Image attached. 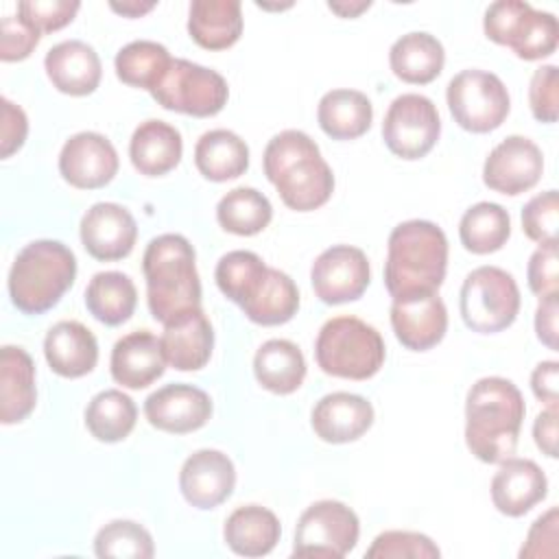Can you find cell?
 <instances>
[{
	"mask_svg": "<svg viewBox=\"0 0 559 559\" xmlns=\"http://www.w3.org/2000/svg\"><path fill=\"white\" fill-rule=\"evenodd\" d=\"M358 535V515L345 502L319 500L297 520L293 555L341 559L356 548Z\"/></svg>",
	"mask_w": 559,
	"mask_h": 559,
	"instance_id": "cell-11",
	"label": "cell"
},
{
	"mask_svg": "<svg viewBox=\"0 0 559 559\" xmlns=\"http://www.w3.org/2000/svg\"><path fill=\"white\" fill-rule=\"evenodd\" d=\"M151 96L168 111L210 118L227 105L229 87L216 70L188 59H173L162 81L151 90Z\"/></svg>",
	"mask_w": 559,
	"mask_h": 559,
	"instance_id": "cell-10",
	"label": "cell"
},
{
	"mask_svg": "<svg viewBox=\"0 0 559 559\" xmlns=\"http://www.w3.org/2000/svg\"><path fill=\"white\" fill-rule=\"evenodd\" d=\"M557 227H559L557 190L539 192L522 207V229L539 247L557 245Z\"/></svg>",
	"mask_w": 559,
	"mask_h": 559,
	"instance_id": "cell-43",
	"label": "cell"
},
{
	"mask_svg": "<svg viewBox=\"0 0 559 559\" xmlns=\"http://www.w3.org/2000/svg\"><path fill=\"white\" fill-rule=\"evenodd\" d=\"M135 304V284L120 271H100L90 280L85 288V306L90 314L105 325H120L129 321Z\"/></svg>",
	"mask_w": 559,
	"mask_h": 559,
	"instance_id": "cell-34",
	"label": "cell"
},
{
	"mask_svg": "<svg viewBox=\"0 0 559 559\" xmlns=\"http://www.w3.org/2000/svg\"><path fill=\"white\" fill-rule=\"evenodd\" d=\"M194 262V247L181 234H162L146 245L142 255L146 301L162 325L201 308V280Z\"/></svg>",
	"mask_w": 559,
	"mask_h": 559,
	"instance_id": "cell-3",
	"label": "cell"
},
{
	"mask_svg": "<svg viewBox=\"0 0 559 559\" xmlns=\"http://www.w3.org/2000/svg\"><path fill=\"white\" fill-rule=\"evenodd\" d=\"M282 535L277 515L260 504H245L229 513L223 526L225 544L240 557L269 555Z\"/></svg>",
	"mask_w": 559,
	"mask_h": 559,
	"instance_id": "cell-28",
	"label": "cell"
},
{
	"mask_svg": "<svg viewBox=\"0 0 559 559\" xmlns=\"http://www.w3.org/2000/svg\"><path fill=\"white\" fill-rule=\"evenodd\" d=\"M44 68L52 87L70 96L92 94L103 76L98 52L81 39L55 44L44 57Z\"/></svg>",
	"mask_w": 559,
	"mask_h": 559,
	"instance_id": "cell-22",
	"label": "cell"
},
{
	"mask_svg": "<svg viewBox=\"0 0 559 559\" xmlns=\"http://www.w3.org/2000/svg\"><path fill=\"white\" fill-rule=\"evenodd\" d=\"M299 290L295 282L280 269H269V277L253 301L242 312L258 325H282L297 314Z\"/></svg>",
	"mask_w": 559,
	"mask_h": 559,
	"instance_id": "cell-40",
	"label": "cell"
},
{
	"mask_svg": "<svg viewBox=\"0 0 559 559\" xmlns=\"http://www.w3.org/2000/svg\"><path fill=\"white\" fill-rule=\"evenodd\" d=\"M262 166L266 179L290 210L310 212L332 197V168L321 157L317 142L299 129H286L273 135L264 148Z\"/></svg>",
	"mask_w": 559,
	"mask_h": 559,
	"instance_id": "cell-2",
	"label": "cell"
},
{
	"mask_svg": "<svg viewBox=\"0 0 559 559\" xmlns=\"http://www.w3.org/2000/svg\"><path fill=\"white\" fill-rule=\"evenodd\" d=\"M559 258H557V245H546L537 247L533 255L528 258L526 266V277H528V288L539 297H550L557 295L559 290V271H557Z\"/></svg>",
	"mask_w": 559,
	"mask_h": 559,
	"instance_id": "cell-47",
	"label": "cell"
},
{
	"mask_svg": "<svg viewBox=\"0 0 559 559\" xmlns=\"http://www.w3.org/2000/svg\"><path fill=\"white\" fill-rule=\"evenodd\" d=\"M236 487V467L221 450L192 452L179 472V489L194 509H214L223 504Z\"/></svg>",
	"mask_w": 559,
	"mask_h": 559,
	"instance_id": "cell-18",
	"label": "cell"
},
{
	"mask_svg": "<svg viewBox=\"0 0 559 559\" xmlns=\"http://www.w3.org/2000/svg\"><path fill=\"white\" fill-rule=\"evenodd\" d=\"M85 251L103 262L122 260L133 251L138 225L131 212L118 203H94L79 225Z\"/></svg>",
	"mask_w": 559,
	"mask_h": 559,
	"instance_id": "cell-17",
	"label": "cell"
},
{
	"mask_svg": "<svg viewBox=\"0 0 559 559\" xmlns=\"http://www.w3.org/2000/svg\"><path fill=\"white\" fill-rule=\"evenodd\" d=\"M94 552L100 559H151L155 555L151 533L133 520H114L94 537Z\"/></svg>",
	"mask_w": 559,
	"mask_h": 559,
	"instance_id": "cell-41",
	"label": "cell"
},
{
	"mask_svg": "<svg viewBox=\"0 0 559 559\" xmlns=\"http://www.w3.org/2000/svg\"><path fill=\"white\" fill-rule=\"evenodd\" d=\"M548 493V480L544 469L531 459L509 456L500 461L496 476L491 478V502L509 515L520 518L528 513Z\"/></svg>",
	"mask_w": 559,
	"mask_h": 559,
	"instance_id": "cell-20",
	"label": "cell"
},
{
	"mask_svg": "<svg viewBox=\"0 0 559 559\" xmlns=\"http://www.w3.org/2000/svg\"><path fill=\"white\" fill-rule=\"evenodd\" d=\"M194 164L205 179L229 181L249 168V146L229 129H212L197 140Z\"/></svg>",
	"mask_w": 559,
	"mask_h": 559,
	"instance_id": "cell-33",
	"label": "cell"
},
{
	"mask_svg": "<svg viewBox=\"0 0 559 559\" xmlns=\"http://www.w3.org/2000/svg\"><path fill=\"white\" fill-rule=\"evenodd\" d=\"M380 332L358 317L328 319L314 341V358L323 373L345 380H369L384 365Z\"/></svg>",
	"mask_w": 559,
	"mask_h": 559,
	"instance_id": "cell-6",
	"label": "cell"
},
{
	"mask_svg": "<svg viewBox=\"0 0 559 559\" xmlns=\"http://www.w3.org/2000/svg\"><path fill=\"white\" fill-rule=\"evenodd\" d=\"M135 419V402L120 389H105L96 393L85 408V426L92 437L103 443H116L129 437Z\"/></svg>",
	"mask_w": 559,
	"mask_h": 559,
	"instance_id": "cell-37",
	"label": "cell"
},
{
	"mask_svg": "<svg viewBox=\"0 0 559 559\" xmlns=\"http://www.w3.org/2000/svg\"><path fill=\"white\" fill-rule=\"evenodd\" d=\"M389 63L400 81L411 85H426L441 74L445 52L435 35L426 31H413L393 41L389 50Z\"/></svg>",
	"mask_w": 559,
	"mask_h": 559,
	"instance_id": "cell-30",
	"label": "cell"
},
{
	"mask_svg": "<svg viewBox=\"0 0 559 559\" xmlns=\"http://www.w3.org/2000/svg\"><path fill=\"white\" fill-rule=\"evenodd\" d=\"M441 133L435 103L424 94H400L384 114L382 140L402 159H419L432 151Z\"/></svg>",
	"mask_w": 559,
	"mask_h": 559,
	"instance_id": "cell-12",
	"label": "cell"
},
{
	"mask_svg": "<svg viewBox=\"0 0 559 559\" xmlns=\"http://www.w3.org/2000/svg\"><path fill=\"white\" fill-rule=\"evenodd\" d=\"M328 7H330V11L338 13L341 17H356L362 11H367L371 7V2L369 0L367 2H328Z\"/></svg>",
	"mask_w": 559,
	"mask_h": 559,
	"instance_id": "cell-54",
	"label": "cell"
},
{
	"mask_svg": "<svg viewBox=\"0 0 559 559\" xmlns=\"http://www.w3.org/2000/svg\"><path fill=\"white\" fill-rule=\"evenodd\" d=\"M445 100L454 122L472 133L498 129L511 109V98L500 76L478 68L454 74L448 83Z\"/></svg>",
	"mask_w": 559,
	"mask_h": 559,
	"instance_id": "cell-9",
	"label": "cell"
},
{
	"mask_svg": "<svg viewBox=\"0 0 559 559\" xmlns=\"http://www.w3.org/2000/svg\"><path fill=\"white\" fill-rule=\"evenodd\" d=\"M48 367L61 378L87 376L98 362V343L90 328L79 321L55 323L44 338Z\"/></svg>",
	"mask_w": 559,
	"mask_h": 559,
	"instance_id": "cell-24",
	"label": "cell"
},
{
	"mask_svg": "<svg viewBox=\"0 0 559 559\" xmlns=\"http://www.w3.org/2000/svg\"><path fill=\"white\" fill-rule=\"evenodd\" d=\"M170 63L173 57L166 46L151 39H135L122 46L114 59L116 76L122 83L148 92L162 81Z\"/></svg>",
	"mask_w": 559,
	"mask_h": 559,
	"instance_id": "cell-38",
	"label": "cell"
},
{
	"mask_svg": "<svg viewBox=\"0 0 559 559\" xmlns=\"http://www.w3.org/2000/svg\"><path fill=\"white\" fill-rule=\"evenodd\" d=\"M76 258L59 240H33L13 260L9 271L11 304L24 314H44L55 308L74 284Z\"/></svg>",
	"mask_w": 559,
	"mask_h": 559,
	"instance_id": "cell-5",
	"label": "cell"
},
{
	"mask_svg": "<svg viewBox=\"0 0 559 559\" xmlns=\"http://www.w3.org/2000/svg\"><path fill=\"white\" fill-rule=\"evenodd\" d=\"M559 76L557 66H542L528 83V105L539 122H557L559 116Z\"/></svg>",
	"mask_w": 559,
	"mask_h": 559,
	"instance_id": "cell-45",
	"label": "cell"
},
{
	"mask_svg": "<svg viewBox=\"0 0 559 559\" xmlns=\"http://www.w3.org/2000/svg\"><path fill=\"white\" fill-rule=\"evenodd\" d=\"M391 325L406 349L426 352L445 336L448 310L437 293L400 297L391 304Z\"/></svg>",
	"mask_w": 559,
	"mask_h": 559,
	"instance_id": "cell-19",
	"label": "cell"
},
{
	"mask_svg": "<svg viewBox=\"0 0 559 559\" xmlns=\"http://www.w3.org/2000/svg\"><path fill=\"white\" fill-rule=\"evenodd\" d=\"M557 555V509H548L539 515L528 528L526 544L520 550V557H555Z\"/></svg>",
	"mask_w": 559,
	"mask_h": 559,
	"instance_id": "cell-48",
	"label": "cell"
},
{
	"mask_svg": "<svg viewBox=\"0 0 559 559\" xmlns=\"http://www.w3.org/2000/svg\"><path fill=\"white\" fill-rule=\"evenodd\" d=\"M273 218L271 201L255 188H234L216 205L218 225L236 236H255Z\"/></svg>",
	"mask_w": 559,
	"mask_h": 559,
	"instance_id": "cell-39",
	"label": "cell"
},
{
	"mask_svg": "<svg viewBox=\"0 0 559 559\" xmlns=\"http://www.w3.org/2000/svg\"><path fill=\"white\" fill-rule=\"evenodd\" d=\"M2 105V157H11L15 151L22 148L26 133H28V120L20 105L11 103L7 96L0 98Z\"/></svg>",
	"mask_w": 559,
	"mask_h": 559,
	"instance_id": "cell-49",
	"label": "cell"
},
{
	"mask_svg": "<svg viewBox=\"0 0 559 559\" xmlns=\"http://www.w3.org/2000/svg\"><path fill=\"white\" fill-rule=\"evenodd\" d=\"M164 358L179 371H197L207 365L214 349V330L199 308L183 319L164 325L159 336Z\"/></svg>",
	"mask_w": 559,
	"mask_h": 559,
	"instance_id": "cell-26",
	"label": "cell"
},
{
	"mask_svg": "<svg viewBox=\"0 0 559 559\" xmlns=\"http://www.w3.org/2000/svg\"><path fill=\"white\" fill-rule=\"evenodd\" d=\"M183 155L181 133L164 120H144L135 127L129 142L133 168L146 177L170 173Z\"/></svg>",
	"mask_w": 559,
	"mask_h": 559,
	"instance_id": "cell-27",
	"label": "cell"
},
{
	"mask_svg": "<svg viewBox=\"0 0 559 559\" xmlns=\"http://www.w3.org/2000/svg\"><path fill=\"white\" fill-rule=\"evenodd\" d=\"M59 173L79 190H96L116 177L118 153L105 135L81 131L70 135L61 146Z\"/></svg>",
	"mask_w": 559,
	"mask_h": 559,
	"instance_id": "cell-15",
	"label": "cell"
},
{
	"mask_svg": "<svg viewBox=\"0 0 559 559\" xmlns=\"http://www.w3.org/2000/svg\"><path fill=\"white\" fill-rule=\"evenodd\" d=\"M544 173L539 146L524 135H509L491 148L483 164V181L489 190L515 197L531 190Z\"/></svg>",
	"mask_w": 559,
	"mask_h": 559,
	"instance_id": "cell-14",
	"label": "cell"
},
{
	"mask_svg": "<svg viewBox=\"0 0 559 559\" xmlns=\"http://www.w3.org/2000/svg\"><path fill=\"white\" fill-rule=\"evenodd\" d=\"M144 415L157 430L186 435L207 424L212 417V400L194 384L175 382L153 391L144 400Z\"/></svg>",
	"mask_w": 559,
	"mask_h": 559,
	"instance_id": "cell-16",
	"label": "cell"
},
{
	"mask_svg": "<svg viewBox=\"0 0 559 559\" xmlns=\"http://www.w3.org/2000/svg\"><path fill=\"white\" fill-rule=\"evenodd\" d=\"M81 9L76 0H22L17 15L39 33H52L70 24Z\"/></svg>",
	"mask_w": 559,
	"mask_h": 559,
	"instance_id": "cell-44",
	"label": "cell"
},
{
	"mask_svg": "<svg viewBox=\"0 0 559 559\" xmlns=\"http://www.w3.org/2000/svg\"><path fill=\"white\" fill-rule=\"evenodd\" d=\"M111 378L127 389H146L164 376L166 358L159 338L148 330H135L118 338L109 360Z\"/></svg>",
	"mask_w": 559,
	"mask_h": 559,
	"instance_id": "cell-23",
	"label": "cell"
},
{
	"mask_svg": "<svg viewBox=\"0 0 559 559\" xmlns=\"http://www.w3.org/2000/svg\"><path fill=\"white\" fill-rule=\"evenodd\" d=\"M317 120L321 131L332 140H356L369 131L373 105L358 90H332L321 96Z\"/></svg>",
	"mask_w": 559,
	"mask_h": 559,
	"instance_id": "cell-31",
	"label": "cell"
},
{
	"mask_svg": "<svg viewBox=\"0 0 559 559\" xmlns=\"http://www.w3.org/2000/svg\"><path fill=\"white\" fill-rule=\"evenodd\" d=\"M535 332L548 349H557V295L539 299L535 310Z\"/></svg>",
	"mask_w": 559,
	"mask_h": 559,
	"instance_id": "cell-51",
	"label": "cell"
},
{
	"mask_svg": "<svg viewBox=\"0 0 559 559\" xmlns=\"http://www.w3.org/2000/svg\"><path fill=\"white\" fill-rule=\"evenodd\" d=\"M439 546L424 533L384 531L367 548V559H437Z\"/></svg>",
	"mask_w": 559,
	"mask_h": 559,
	"instance_id": "cell-42",
	"label": "cell"
},
{
	"mask_svg": "<svg viewBox=\"0 0 559 559\" xmlns=\"http://www.w3.org/2000/svg\"><path fill=\"white\" fill-rule=\"evenodd\" d=\"M41 33L26 24L20 15H4L0 24V59L22 61L39 44Z\"/></svg>",
	"mask_w": 559,
	"mask_h": 559,
	"instance_id": "cell-46",
	"label": "cell"
},
{
	"mask_svg": "<svg viewBox=\"0 0 559 559\" xmlns=\"http://www.w3.org/2000/svg\"><path fill=\"white\" fill-rule=\"evenodd\" d=\"M253 373L266 391L288 395L297 391L306 378V358L293 341L269 338L253 356Z\"/></svg>",
	"mask_w": 559,
	"mask_h": 559,
	"instance_id": "cell-32",
	"label": "cell"
},
{
	"mask_svg": "<svg viewBox=\"0 0 559 559\" xmlns=\"http://www.w3.org/2000/svg\"><path fill=\"white\" fill-rule=\"evenodd\" d=\"M520 389L500 376H487L472 384L465 397V443L483 463H500L518 448L524 421Z\"/></svg>",
	"mask_w": 559,
	"mask_h": 559,
	"instance_id": "cell-1",
	"label": "cell"
},
{
	"mask_svg": "<svg viewBox=\"0 0 559 559\" xmlns=\"http://www.w3.org/2000/svg\"><path fill=\"white\" fill-rule=\"evenodd\" d=\"M511 236V216L509 212L491 201H480L465 210L459 223L461 245L476 253H493L504 247Z\"/></svg>",
	"mask_w": 559,
	"mask_h": 559,
	"instance_id": "cell-35",
	"label": "cell"
},
{
	"mask_svg": "<svg viewBox=\"0 0 559 559\" xmlns=\"http://www.w3.org/2000/svg\"><path fill=\"white\" fill-rule=\"evenodd\" d=\"M214 277H216L218 290L229 301L245 308L262 290V286L269 277V266L262 262V258L258 253L236 249V251L225 253L218 260Z\"/></svg>",
	"mask_w": 559,
	"mask_h": 559,
	"instance_id": "cell-36",
	"label": "cell"
},
{
	"mask_svg": "<svg viewBox=\"0 0 559 559\" xmlns=\"http://www.w3.org/2000/svg\"><path fill=\"white\" fill-rule=\"evenodd\" d=\"M483 31L493 44L511 48L524 61L552 55L559 41L557 17L522 0H498L489 4L483 17Z\"/></svg>",
	"mask_w": 559,
	"mask_h": 559,
	"instance_id": "cell-7",
	"label": "cell"
},
{
	"mask_svg": "<svg viewBox=\"0 0 559 559\" xmlns=\"http://www.w3.org/2000/svg\"><path fill=\"white\" fill-rule=\"evenodd\" d=\"M557 376L559 362L557 360H542L531 373V389L537 400L546 402L548 406H557Z\"/></svg>",
	"mask_w": 559,
	"mask_h": 559,
	"instance_id": "cell-50",
	"label": "cell"
},
{
	"mask_svg": "<svg viewBox=\"0 0 559 559\" xmlns=\"http://www.w3.org/2000/svg\"><path fill=\"white\" fill-rule=\"evenodd\" d=\"M109 7H111V11H116V13L124 15V17H140V15L148 13V11L155 7V2H153V0H151V2L124 0V2H109Z\"/></svg>",
	"mask_w": 559,
	"mask_h": 559,
	"instance_id": "cell-53",
	"label": "cell"
},
{
	"mask_svg": "<svg viewBox=\"0 0 559 559\" xmlns=\"http://www.w3.org/2000/svg\"><path fill=\"white\" fill-rule=\"evenodd\" d=\"M188 33L205 50H225L242 35L238 0H194L188 13Z\"/></svg>",
	"mask_w": 559,
	"mask_h": 559,
	"instance_id": "cell-29",
	"label": "cell"
},
{
	"mask_svg": "<svg viewBox=\"0 0 559 559\" xmlns=\"http://www.w3.org/2000/svg\"><path fill=\"white\" fill-rule=\"evenodd\" d=\"M533 439L546 456H557V406H548L535 417Z\"/></svg>",
	"mask_w": 559,
	"mask_h": 559,
	"instance_id": "cell-52",
	"label": "cell"
},
{
	"mask_svg": "<svg viewBox=\"0 0 559 559\" xmlns=\"http://www.w3.org/2000/svg\"><path fill=\"white\" fill-rule=\"evenodd\" d=\"M37 402L35 362L31 354L15 345L0 349V421L17 424L26 419Z\"/></svg>",
	"mask_w": 559,
	"mask_h": 559,
	"instance_id": "cell-25",
	"label": "cell"
},
{
	"mask_svg": "<svg viewBox=\"0 0 559 559\" xmlns=\"http://www.w3.org/2000/svg\"><path fill=\"white\" fill-rule=\"evenodd\" d=\"M314 435L325 443L360 439L373 424V406L362 395L334 391L323 395L310 415Z\"/></svg>",
	"mask_w": 559,
	"mask_h": 559,
	"instance_id": "cell-21",
	"label": "cell"
},
{
	"mask_svg": "<svg viewBox=\"0 0 559 559\" xmlns=\"http://www.w3.org/2000/svg\"><path fill=\"white\" fill-rule=\"evenodd\" d=\"M463 323L478 334L507 330L520 312V288L500 266H478L463 280L459 293Z\"/></svg>",
	"mask_w": 559,
	"mask_h": 559,
	"instance_id": "cell-8",
	"label": "cell"
},
{
	"mask_svg": "<svg viewBox=\"0 0 559 559\" xmlns=\"http://www.w3.org/2000/svg\"><path fill=\"white\" fill-rule=\"evenodd\" d=\"M371 280L369 260L362 249L352 245H332L317 255L310 269L314 295L330 306L347 304L367 290Z\"/></svg>",
	"mask_w": 559,
	"mask_h": 559,
	"instance_id": "cell-13",
	"label": "cell"
},
{
	"mask_svg": "<svg viewBox=\"0 0 559 559\" xmlns=\"http://www.w3.org/2000/svg\"><path fill=\"white\" fill-rule=\"evenodd\" d=\"M445 269L448 238L439 225L413 218L393 227L384 262V286L393 299L437 293Z\"/></svg>",
	"mask_w": 559,
	"mask_h": 559,
	"instance_id": "cell-4",
	"label": "cell"
}]
</instances>
